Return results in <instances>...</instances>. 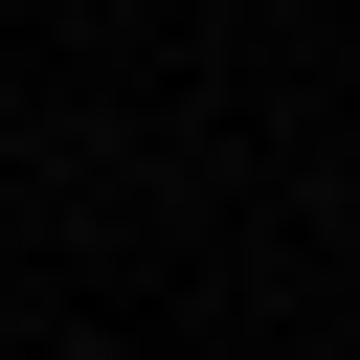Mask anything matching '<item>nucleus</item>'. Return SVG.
<instances>
[]
</instances>
